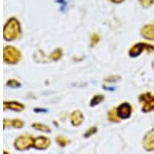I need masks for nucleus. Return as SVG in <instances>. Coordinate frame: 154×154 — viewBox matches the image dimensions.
<instances>
[{
    "mask_svg": "<svg viewBox=\"0 0 154 154\" xmlns=\"http://www.w3.org/2000/svg\"><path fill=\"white\" fill-rule=\"evenodd\" d=\"M152 67H153V69H154V61L152 62Z\"/></svg>",
    "mask_w": 154,
    "mask_h": 154,
    "instance_id": "obj_25",
    "label": "nucleus"
},
{
    "mask_svg": "<svg viewBox=\"0 0 154 154\" xmlns=\"http://www.w3.org/2000/svg\"><path fill=\"white\" fill-rule=\"evenodd\" d=\"M143 148L146 151H154V128L150 129L143 138Z\"/></svg>",
    "mask_w": 154,
    "mask_h": 154,
    "instance_id": "obj_7",
    "label": "nucleus"
},
{
    "mask_svg": "<svg viewBox=\"0 0 154 154\" xmlns=\"http://www.w3.org/2000/svg\"><path fill=\"white\" fill-rule=\"evenodd\" d=\"M49 145H51V140L48 138H46V136H37V138H34V148L39 149V150H44V149H48Z\"/></svg>",
    "mask_w": 154,
    "mask_h": 154,
    "instance_id": "obj_8",
    "label": "nucleus"
},
{
    "mask_svg": "<svg viewBox=\"0 0 154 154\" xmlns=\"http://www.w3.org/2000/svg\"><path fill=\"white\" fill-rule=\"evenodd\" d=\"M104 99H105V96L104 95H102V94H97V95H95L91 99V103H89V105H91V106H99Z\"/></svg>",
    "mask_w": 154,
    "mask_h": 154,
    "instance_id": "obj_14",
    "label": "nucleus"
},
{
    "mask_svg": "<svg viewBox=\"0 0 154 154\" xmlns=\"http://www.w3.org/2000/svg\"><path fill=\"white\" fill-rule=\"evenodd\" d=\"M70 119H71L72 125L79 126L82 124L84 117H83V114L81 113V111H74L70 115Z\"/></svg>",
    "mask_w": 154,
    "mask_h": 154,
    "instance_id": "obj_9",
    "label": "nucleus"
},
{
    "mask_svg": "<svg viewBox=\"0 0 154 154\" xmlns=\"http://www.w3.org/2000/svg\"><path fill=\"white\" fill-rule=\"evenodd\" d=\"M141 33H142V35L145 38L149 39V41H154V25L153 24L145 25L142 28Z\"/></svg>",
    "mask_w": 154,
    "mask_h": 154,
    "instance_id": "obj_10",
    "label": "nucleus"
},
{
    "mask_svg": "<svg viewBox=\"0 0 154 154\" xmlns=\"http://www.w3.org/2000/svg\"><path fill=\"white\" fill-rule=\"evenodd\" d=\"M7 86H11V87H19L20 86V83L19 82H17L16 80H11L7 82Z\"/></svg>",
    "mask_w": 154,
    "mask_h": 154,
    "instance_id": "obj_22",
    "label": "nucleus"
},
{
    "mask_svg": "<svg viewBox=\"0 0 154 154\" xmlns=\"http://www.w3.org/2000/svg\"><path fill=\"white\" fill-rule=\"evenodd\" d=\"M118 79H120V77H118V76L109 77V78H106V79H105V82H107V83H111V82H115V81H117Z\"/></svg>",
    "mask_w": 154,
    "mask_h": 154,
    "instance_id": "obj_21",
    "label": "nucleus"
},
{
    "mask_svg": "<svg viewBox=\"0 0 154 154\" xmlns=\"http://www.w3.org/2000/svg\"><path fill=\"white\" fill-rule=\"evenodd\" d=\"M32 126H33V127L35 128V129H37V130L43 131V133H51V128H49L48 125H45V124L33 123V124H32Z\"/></svg>",
    "mask_w": 154,
    "mask_h": 154,
    "instance_id": "obj_15",
    "label": "nucleus"
},
{
    "mask_svg": "<svg viewBox=\"0 0 154 154\" xmlns=\"http://www.w3.org/2000/svg\"><path fill=\"white\" fill-rule=\"evenodd\" d=\"M21 34V24L16 18H9L4 26L3 35L6 41H12L18 38Z\"/></svg>",
    "mask_w": 154,
    "mask_h": 154,
    "instance_id": "obj_1",
    "label": "nucleus"
},
{
    "mask_svg": "<svg viewBox=\"0 0 154 154\" xmlns=\"http://www.w3.org/2000/svg\"><path fill=\"white\" fill-rule=\"evenodd\" d=\"M3 154H9V153H8V152H6V151H4Z\"/></svg>",
    "mask_w": 154,
    "mask_h": 154,
    "instance_id": "obj_24",
    "label": "nucleus"
},
{
    "mask_svg": "<svg viewBox=\"0 0 154 154\" xmlns=\"http://www.w3.org/2000/svg\"><path fill=\"white\" fill-rule=\"evenodd\" d=\"M111 2H113V3H121L122 1H125V0H110Z\"/></svg>",
    "mask_w": 154,
    "mask_h": 154,
    "instance_id": "obj_23",
    "label": "nucleus"
},
{
    "mask_svg": "<svg viewBox=\"0 0 154 154\" xmlns=\"http://www.w3.org/2000/svg\"><path fill=\"white\" fill-rule=\"evenodd\" d=\"M3 105H4V109H5V110H12V111L21 112L25 109L23 103H18V101H5Z\"/></svg>",
    "mask_w": 154,
    "mask_h": 154,
    "instance_id": "obj_11",
    "label": "nucleus"
},
{
    "mask_svg": "<svg viewBox=\"0 0 154 154\" xmlns=\"http://www.w3.org/2000/svg\"><path fill=\"white\" fill-rule=\"evenodd\" d=\"M97 131H98V127H97V126H91V127H89L88 131L84 133V138H91V136L95 135Z\"/></svg>",
    "mask_w": 154,
    "mask_h": 154,
    "instance_id": "obj_18",
    "label": "nucleus"
},
{
    "mask_svg": "<svg viewBox=\"0 0 154 154\" xmlns=\"http://www.w3.org/2000/svg\"><path fill=\"white\" fill-rule=\"evenodd\" d=\"M4 127H16V128H21L24 126V122L22 120H19V119H14V120H4Z\"/></svg>",
    "mask_w": 154,
    "mask_h": 154,
    "instance_id": "obj_12",
    "label": "nucleus"
},
{
    "mask_svg": "<svg viewBox=\"0 0 154 154\" xmlns=\"http://www.w3.org/2000/svg\"><path fill=\"white\" fill-rule=\"evenodd\" d=\"M143 7H149L154 3V0H139Z\"/></svg>",
    "mask_w": 154,
    "mask_h": 154,
    "instance_id": "obj_20",
    "label": "nucleus"
},
{
    "mask_svg": "<svg viewBox=\"0 0 154 154\" xmlns=\"http://www.w3.org/2000/svg\"><path fill=\"white\" fill-rule=\"evenodd\" d=\"M22 54L17 48L12 46H6L3 50V59L8 64H17L21 60Z\"/></svg>",
    "mask_w": 154,
    "mask_h": 154,
    "instance_id": "obj_2",
    "label": "nucleus"
},
{
    "mask_svg": "<svg viewBox=\"0 0 154 154\" xmlns=\"http://www.w3.org/2000/svg\"><path fill=\"white\" fill-rule=\"evenodd\" d=\"M107 117H108V120L110 121V122L118 123V122H120V121H121V119L119 118V116L117 114V108H113L112 110L109 111Z\"/></svg>",
    "mask_w": 154,
    "mask_h": 154,
    "instance_id": "obj_13",
    "label": "nucleus"
},
{
    "mask_svg": "<svg viewBox=\"0 0 154 154\" xmlns=\"http://www.w3.org/2000/svg\"><path fill=\"white\" fill-rule=\"evenodd\" d=\"M33 143H34V138L32 136L28 135H24L21 136L14 141V147L17 150H27L30 147H33Z\"/></svg>",
    "mask_w": 154,
    "mask_h": 154,
    "instance_id": "obj_5",
    "label": "nucleus"
},
{
    "mask_svg": "<svg viewBox=\"0 0 154 154\" xmlns=\"http://www.w3.org/2000/svg\"><path fill=\"white\" fill-rule=\"evenodd\" d=\"M70 141L68 140V139H66L65 136H59L58 138H57V143L59 144L61 147H65V146L68 144Z\"/></svg>",
    "mask_w": 154,
    "mask_h": 154,
    "instance_id": "obj_17",
    "label": "nucleus"
},
{
    "mask_svg": "<svg viewBox=\"0 0 154 154\" xmlns=\"http://www.w3.org/2000/svg\"><path fill=\"white\" fill-rule=\"evenodd\" d=\"M62 56H63V51H62L61 49H57L51 54V56H49V57H51V60L58 61V60H60V59L62 58Z\"/></svg>",
    "mask_w": 154,
    "mask_h": 154,
    "instance_id": "obj_16",
    "label": "nucleus"
},
{
    "mask_svg": "<svg viewBox=\"0 0 154 154\" xmlns=\"http://www.w3.org/2000/svg\"><path fill=\"white\" fill-rule=\"evenodd\" d=\"M143 51L147 52V53H151L154 51L153 44H147V43H138L131 46V48L128 51V55L131 57H138L142 53Z\"/></svg>",
    "mask_w": 154,
    "mask_h": 154,
    "instance_id": "obj_4",
    "label": "nucleus"
},
{
    "mask_svg": "<svg viewBox=\"0 0 154 154\" xmlns=\"http://www.w3.org/2000/svg\"><path fill=\"white\" fill-rule=\"evenodd\" d=\"M139 101L142 103L143 113H150L154 111V94L150 92L142 93L139 96Z\"/></svg>",
    "mask_w": 154,
    "mask_h": 154,
    "instance_id": "obj_3",
    "label": "nucleus"
},
{
    "mask_svg": "<svg viewBox=\"0 0 154 154\" xmlns=\"http://www.w3.org/2000/svg\"><path fill=\"white\" fill-rule=\"evenodd\" d=\"M131 113H133V106H131L130 103L125 101V103H122L121 105H119V106H117V114L121 120L131 118Z\"/></svg>",
    "mask_w": 154,
    "mask_h": 154,
    "instance_id": "obj_6",
    "label": "nucleus"
},
{
    "mask_svg": "<svg viewBox=\"0 0 154 154\" xmlns=\"http://www.w3.org/2000/svg\"><path fill=\"white\" fill-rule=\"evenodd\" d=\"M99 41H100V36H99V34L94 33L91 37V46H96Z\"/></svg>",
    "mask_w": 154,
    "mask_h": 154,
    "instance_id": "obj_19",
    "label": "nucleus"
}]
</instances>
